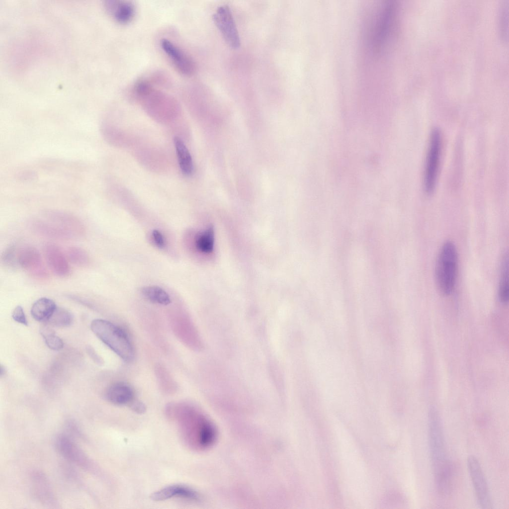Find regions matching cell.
<instances>
[{
	"instance_id": "d4e9b609",
	"label": "cell",
	"mask_w": 509,
	"mask_h": 509,
	"mask_svg": "<svg viewBox=\"0 0 509 509\" xmlns=\"http://www.w3.org/2000/svg\"><path fill=\"white\" fill-rule=\"evenodd\" d=\"M67 257L73 264L80 266L88 265L90 262L89 254L86 251L78 247H71L68 249Z\"/></svg>"
},
{
	"instance_id": "7402d4cb",
	"label": "cell",
	"mask_w": 509,
	"mask_h": 509,
	"mask_svg": "<svg viewBox=\"0 0 509 509\" xmlns=\"http://www.w3.org/2000/svg\"><path fill=\"white\" fill-rule=\"evenodd\" d=\"M214 244V232L212 226L200 233L195 241L196 248L200 252L209 253L213 251Z\"/></svg>"
},
{
	"instance_id": "4316f807",
	"label": "cell",
	"mask_w": 509,
	"mask_h": 509,
	"mask_svg": "<svg viewBox=\"0 0 509 509\" xmlns=\"http://www.w3.org/2000/svg\"><path fill=\"white\" fill-rule=\"evenodd\" d=\"M18 251L14 245L8 246L3 252L1 256V263L4 266L13 269L17 266Z\"/></svg>"
},
{
	"instance_id": "484cf974",
	"label": "cell",
	"mask_w": 509,
	"mask_h": 509,
	"mask_svg": "<svg viewBox=\"0 0 509 509\" xmlns=\"http://www.w3.org/2000/svg\"><path fill=\"white\" fill-rule=\"evenodd\" d=\"M509 0L502 1L499 14L500 33L504 40L508 39Z\"/></svg>"
},
{
	"instance_id": "1f68e13d",
	"label": "cell",
	"mask_w": 509,
	"mask_h": 509,
	"mask_svg": "<svg viewBox=\"0 0 509 509\" xmlns=\"http://www.w3.org/2000/svg\"><path fill=\"white\" fill-rule=\"evenodd\" d=\"M5 372H6L5 368L4 367V366H3L2 365H1L0 366V376H2L3 375H4L5 374Z\"/></svg>"
},
{
	"instance_id": "5bb4252c",
	"label": "cell",
	"mask_w": 509,
	"mask_h": 509,
	"mask_svg": "<svg viewBox=\"0 0 509 509\" xmlns=\"http://www.w3.org/2000/svg\"><path fill=\"white\" fill-rule=\"evenodd\" d=\"M104 6L109 14L120 24L130 23L135 15V7L130 0H106Z\"/></svg>"
},
{
	"instance_id": "f546056e",
	"label": "cell",
	"mask_w": 509,
	"mask_h": 509,
	"mask_svg": "<svg viewBox=\"0 0 509 509\" xmlns=\"http://www.w3.org/2000/svg\"><path fill=\"white\" fill-rule=\"evenodd\" d=\"M154 241L157 246L161 249L165 246V241L162 233L157 230H154L152 232Z\"/></svg>"
},
{
	"instance_id": "e0dca14e",
	"label": "cell",
	"mask_w": 509,
	"mask_h": 509,
	"mask_svg": "<svg viewBox=\"0 0 509 509\" xmlns=\"http://www.w3.org/2000/svg\"><path fill=\"white\" fill-rule=\"evenodd\" d=\"M31 227L36 233L45 237L57 239L75 238L70 233L46 219L33 220Z\"/></svg>"
},
{
	"instance_id": "7c38bea8",
	"label": "cell",
	"mask_w": 509,
	"mask_h": 509,
	"mask_svg": "<svg viewBox=\"0 0 509 509\" xmlns=\"http://www.w3.org/2000/svg\"><path fill=\"white\" fill-rule=\"evenodd\" d=\"M172 498H179L191 501L200 500V496L196 491L182 485L168 486L154 492L150 496V498L154 501H163Z\"/></svg>"
},
{
	"instance_id": "ac0fdd59",
	"label": "cell",
	"mask_w": 509,
	"mask_h": 509,
	"mask_svg": "<svg viewBox=\"0 0 509 509\" xmlns=\"http://www.w3.org/2000/svg\"><path fill=\"white\" fill-rule=\"evenodd\" d=\"M55 303L51 299L42 297L36 300L31 308V314L37 321L47 322L57 308Z\"/></svg>"
},
{
	"instance_id": "2e32d148",
	"label": "cell",
	"mask_w": 509,
	"mask_h": 509,
	"mask_svg": "<svg viewBox=\"0 0 509 509\" xmlns=\"http://www.w3.org/2000/svg\"><path fill=\"white\" fill-rule=\"evenodd\" d=\"M55 444L58 451L65 458L83 466L88 464V461L84 453L66 436H58L56 439Z\"/></svg>"
},
{
	"instance_id": "7a4b0ae2",
	"label": "cell",
	"mask_w": 509,
	"mask_h": 509,
	"mask_svg": "<svg viewBox=\"0 0 509 509\" xmlns=\"http://www.w3.org/2000/svg\"><path fill=\"white\" fill-rule=\"evenodd\" d=\"M428 438L429 453L437 485L448 483L451 470L445 449V441L440 416L434 407L428 412Z\"/></svg>"
},
{
	"instance_id": "3957f363",
	"label": "cell",
	"mask_w": 509,
	"mask_h": 509,
	"mask_svg": "<svg viewBox=\"0 0 509 509\" xmlns=\"http://www.w3.org/2000/svg\"><path fill=\"white\" fill-rule=\"evenodd\" d=\"M377 12L371 23L369 43L374 52L380 53L390 43L395 35L397 5L394 1H386Z\"/></svg>"
},
{
	"instance_id": "277c9868",
	"label": "cell",
	"mask_w": 509,
	"mask_h": 509,
	"mask_svg": "<svg viewBox=\"0 0 509 509\" xmlns=\"http://www.w3.org/2000/svg\"><path fill=\"white\" fill-rule=\"evenodd\" d=\"M93 333L118 356L126 361L134 356L132 342L124 330L107 320L97 319L90 324Z\"/></svg>"
},
{
	"instance_id": "4fadbf2b",
	"label": "cell",
	"mask_w": 509,
	"mask_h": 509,
	"mask_svg": "<svg viewBox=\"0 0 509 509\" xmlns=\"http://www.w3.org/2000/svg\"><path fill=\"white\" fill-rule=\"evenodd\" d=\"M44 253L48 265L55 274L60 277H66L70 274L71 268L67 258L57 246L46 244Z\"/></svg>"
},
{
	"instance_id": "8fae6325",
	"label": "cell",
	"mask_w": 509,
	"mask_h": 509,
	"mask_svg": "<svg viewBox=\"0 0 509 509\" xmlns=\"http://www.w3.org/2000/svg\"><path fill=\"white\" fill-rule=\"evenodd\" d=\"M45 218L70 233L75 238L85 236V229L81 221L72 214L57 210H47L43 212Z\"/></svg>"
},
{
	"instance_id": "4dcf8cb0",
	"label": "cell",
	"mask_w": 509,
	"mask_h": 509,
	"mask_svg": "<svg viewBox=\"0 0 509 509\" xmlns=\"http://www.w3.org/2000/svg\"><path fill=\"white\" fill-rule=\"evenodd\" d=\"M86 351L89 356L97 364H101L102 363V360L100 357L97 355L95 352L93 348L91 346H88L86 347Z\"/></svg>"
},
{
	"instance_id": "603a6c76",
	"label": "cell",
	"mask_w": 509,
	"mask_h": 509,
	"mask_svg": "<svg viewBox=\"0 0 509 509\" xmlns=\"http://www.w3.org/2000/svg\"><path fill=\"white\" fill-rule=\"evenodd\" d=\"M40 333L49 348L54 350H59L63 347L64 342L62 339L48 325H42L40 328Z\"/></svg>"
},
{
	"instance_id": "6da1fadb",
	"label": "cell",
	"mask_w": 509,
	"mask_h": 509,
	"mask_svg": "<svg viewBox=\"0 0 509 509\" xmlns=\"http://www.w3.org/2000/svg\"><path fill=\"white\" fill-rule=\"evenodd\" d=\"M168 414L178 421L184 439L191 447L204 449L211 446L216 437L212 423L198 409L185 403H172Z\"/></svg>"
},
{
	"instance_id": "8992f818",
	"label": "cell",
	"mask_w": 509,
	"mask_h": 509,
	"mask_svg": "<svg viewBox=\"0 0 509 509\" xmlns=\"http://www.w3.org/2000/svg\"><path fill=\"white\" fill-rule=\"evenodd\" d=\"M441 148L440 132L435 128L431 133L424 172V188L428 194L432 193L435 187L440 164Z\"/></svg>"
},
{
	"instance_id": "5b68a950",
	"label": "cell",
	"mask_w": 509,
	"mask_h": 509,
	"mask_svg": "<svg viewBox=\"0 0 509 509\" xmlns=\"http://www.w3.org/2000/svg\"><path fill=\"white\" fill-rule=\"evenodd\" d=\"M458 257L455 245L447 241L442 245L436 262V283L440 292L450 294L454 289L457 270Z\"/></svg>"
},
{
	"instance_id": "d6986e66",
	"label": "cell",
	"mask_w": 509,
	"mask_h": 509,
	"mask_svg": "<svg viewBox=\"0 0 509 509\" xmlns=\"http://www.w3.org/2000/svg\"><path fill=\"white\" fill-rule=\"evenodd\" d=\"M174 143L180 169L184 174L190 175L193 171L192 160L190 153L183 141L178 137L174 138Z\"/></svg>"
},
{
	"instance_id": "30bf717a",
	"label": "cell",
	"mask_w": 509,
	"mask_h": 509,
	"mask_svg": "<svg viewBox=\"0 0 509 509\" xmlns=\"http://www.w3.org/2000/svg\"><path fill=\"white\" fill-rule=\"evenodd\" d=\"M161 46L174 66L181 74L189 76L195 73V63L181 49L167 39L161 40Z\"/></svg>"
},
{
	"instance_id": "f1b7e54d",
	"label": "cell",
	"mask_w": 509,
	"mask_h": 509,
	"mask_svg": "<svg viewBox=\"0 0 509 509\" xmlns=\"http://www.w3.org/2000/svg\"><path fill=\"white\" fill-rule=\"evenodd\" d=\"M129 406L133 411L138 414L144 413L146 409L144 404L136 399L129 405Z\"/></svg>"
},
{
	"instance_id": "9a60e30c",
	"label": "cell",
	"mask_w": 509,
	"mask_h": 509,
	"mask_svg": "<svg viewBox=\"0 0 509 509\" xmlns=\"http://www.w3.org/2000/svg\"><path fill=\"white\" fill-rule=\"evenodd\" d=\"M105 397L110 403L118 406L129 405L135 399L132 388L123 382L110 385L105 393Z\"/></svg>"
},
{
	"instance_id": "cb8c5ba5",
	"label": "cell",
	"mask_w": 509,
	"mask_h": 509,
	"mask_svg": "<svg viewBox=\"0 0 509 509\" xmlns=\"http://www.w3.org/2000/svg\"><path fill=\"white\" fill-rule=\"evenodd\" d=\"M73 320L74 317L71 312L63 308L57 307L47 323L55 327H66L70 326Z\"/></svg>"
},
{
	"instance_id": "ba28073f",
	"label": "cell",
	"mask_w": 509,
	"mask_h": 509,
	"mask_svg": "<svg viewBox=\"0 0 509 509\" xmlns=\"http://www.w3.org/2000/svg\"><path fill=\"white\" fill-rule=\"evenodd\" d=\"M213 20L226 43L233 49L239 48V34L230 7L227 5L219 6L213 15Z\"/></svg>"
},
{
	"instance_id": "52a82bcc",
	"label": "cell",
	"mask_w": 509,
	"mask_h": 509,
	"mask_svg": "<svg viewBox=\"0 0 509 509\" xmlns=\"http://www.w3.org/2000/svg\"><path fill=\"white\" fill-rule=\"evenodd\" d=\"M467 468L476 497L482 509L492 508V503L487 481L478 458L470 455L467 460Z\"/></svg>"
},
{
	"instance_id": "9c48e42d",
	"label": "cell",
	"mask_w": 509,
	"mask_h": 509,
	"mask_svg": "<svg viewBox=\"0 0 509 509\" xmlns=\"http://www.w3.org/2000/svg\"><path fill=\"white\" fill-rule=\"evenodd\" d=\"M18 265L34 277L45 279L49 273L44 265L40 253L32 246H25L18 251Z\"/></svg>"
},
{
	"instance_id": "44dd1931",
	"label": "cell",
	"mask_w": 509,
	"mask_h": 509,
	"mask_svg": "<svg viewBox=\"0 0 509 509\" xmlns=\"http://www.w3.org/2000/svg\"><path fill=\"white\" fill-rule=\"evenodd\" d=\"M143 295L150 301L163 305L171 302L168 294L162 288L157 286L144 287L142 289Z\"/></svg>"
},
{
	"instance_id": "83f0119b",
	"label": "cell",
	"mask_w": 509,
	"mask_h": 509,
	"mask_svg": "<svg viewBox=\"0 0 509 509\" xmlns=\"http://www.w3.org/2000/svg\"><path fill=\"white\" fill-rule=\"evenodd\" d=\"M12 318L15 322L18 323L25 326L28 325V322L23 309L20 306H17L14 308L12 313Z\"/></svg>"
},
{
	"instance_id": "ffe728a7",
	"label": "cell",
	"mask_w": 509,
	"mask_h": 509,
	"mask_svg": "<svg viewBox=\"0 0 509 509\" xmlns=\"http://www.w3.org/2000/svg\"><path fill=\"white\" fill-rule=\"evenodd\" d=\"M498 296L500 301L506 303L509 298V257L508 253H505L501 263Z\"/></svg>"
}]
</instances>
